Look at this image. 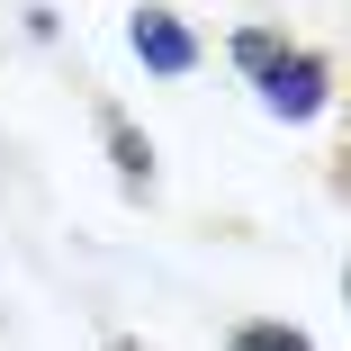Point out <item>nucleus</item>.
<instances>
[{"label": "nucleus", "instance_id": "1", "mask_svg": "<svg viewBox=\"0 0 351 351\" xmlns=\"http://www.w3.org/2000/svg\"><path fill=\"white\" fill-rule=\"evenodd\" d=\"M243 90L261 99V117H270V126H315V117L333 108L342 73H333V54H324V45H298V36H289V45H279Z\"/></svg>", "mask_w": 351, "mask_h": 351}, {"label": "nucleus", "instance_id": "2", "mask_svg": "<svg viewBox=\"0 0 351 351\" xmlns=\"http://www.w3.org/2000/svg\"><path fill=\"white\" fill-rule=\"evenodd\" d=\"M126 54L145 63L154 82H189L198 63H207V36L189 27L180 0H135V10H126Z\"/></svg>", "mask_w": 351, "mask_h": 351}, {"label": "nucleus", "instance_id": "3", "mask_svg": "<svg viewBox=\"0 0 351 351\" xmlns=\"http://www.w3.org/2000/svg\"><path fill=\"white\" fill-rule=\"evenodd\" d=\"M90 126H99V154H108V171H117V189L126 198H154L162 189V162H154V135L135 126L117 99H90Z\"/></svg>", "mask_w": 351, "mask_h": 351}, {"label": "nucleus", "instance_id": "4", "mask_svg": "<svg viewBox=\"0 0 351 351\" xmlns=\"http://www.w3.org/2000/svg\"><path fill=\"white\" fill-rule=\"evenodd\" d=\"M226 351H315V333L289 324V315H234L226 324Z\"/></svg>", "mask_w": 351, "mask_h": 351}, {"label": "nucleus", "instance_id": "5", "mask_svg": "<svg viewBox=\"0 0 351 351\" xmlns=\"http://www.w3.org/2000/svg\"><path fill=\"white\" fill-rule=\"evenodd\" d=\"M289 45V27H270V19H243V27H226V63H234V82H252L261 63Z\"/></svg>", "mask_w": 351, "mask_h": 351}, {"label": "nucleus", "instance_id": "6", "mask_svg": "<svg viewBox=\"0 0 351 351\" xmlns=\"http://www.w3.org/2000/svg\"><path fill=\"white\" fill-rule=\"evenodd\" d=\"M99 351H145V342H135V333H108V342H99Z\"/></svg>", "mask_w": 351, "mask_h": 351}]
</instances>
